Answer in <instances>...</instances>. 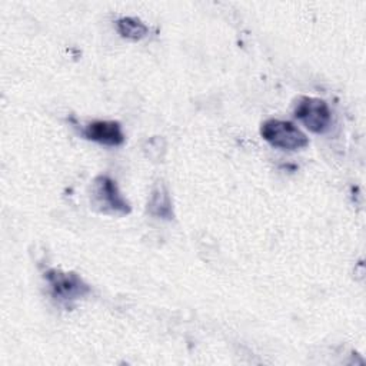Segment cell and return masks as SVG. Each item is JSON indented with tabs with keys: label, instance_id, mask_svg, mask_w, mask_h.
Here are the masks:
<instances>
[{
	"label": "cell",
	"instance_id": "1",
	"mask_svg": "<svg viewBox=\"0 0 366 366\" xmlns=\"http://www.w3.org/2000/svg\"><path fill=\"white\" fill-rule=\"evenodd\" d=\"M262 137L273 147L283 150H297L307 146L306 134L290 122L269 119L260 127Z\"/></svg>",
	"mask_w": 366,
	"mask_h": 366
},
{
	"label": "cell",
	"instance_id": "2",
	"mask_svg": "<svg viewBox=\"0 0 366 366\" xmlns=\"http://www.w3.org/2000/svg\"><path fill=\"white\" fill-rule=\"evenodd\" d=\"M92 203L103 213L126 214L130 206L120 194L117 184L109 176H97L92 184Z\"/></svg>",
	"mask_w": 366,
	"mask_h": 366
},
{
	"label": "cell",
	"instance_id": "3",
	"mask_svg": "<svg viewBox=\"0 0 366 366\" xmlns=\"http://www.w3.org/2000/svg\"><path fill=\"white\" fill-rule=\"evenodd\" d=\"M295 116L313 133H325L332 122V113L327 103L322 99L309 96H300L296 100Z\"/></svg>",
	"mask_w": 366,
	"mask_h": 366
},
{
	"label": "cell",
	"instance_id": "4",
	"mask_svg": "<svg viewBox=\"0 0 366 366\" xmlns=\"http://www.w3.org/2000/svg\"><path fill=\"white\" fill-rule=\"evenodd\" d=\"M44 277L49 282L51 296L61 303H70L90 292L89 285L84 283L80 276L71 272L66 273L57 269H50L44 273Z\"/></svg>",
	"mask_w": 366,
	"mask_h": 366
},
{
	"label": "cell",
	"instance_id": "5",
	"mask_svg": "<svg viewBox=\"0 0 366 366\" xmlns=\"http://www.w3.org/2000/svg\"><path fill=\"white\" fill-rule=\"evenodd\" d=\"M83 134L86 139L106 146H119L124 142L122 126L117 122L110 120H96L89 123L84 127Z\"/></svg>",
	"mask_w": 366,
	"mask_h": 366
},
{
	"label": "cell",
	"instance_id": "6",
	"mask_svg": "<svg viewBox=\"0 0 366 366\" xmlns=\"http://www.w3.org/2000/svg\"><path fill=\"white\" fill-rule=\"evenodd\" d=\"M147 210L157 216V217H163V219H172L173 217V212H172V202L169 197L167 190L163 186H157L153 193L152 197L149 200V206Z\"/></svg>",
	"mask_w": 366,
	"mask_h": 366
},
{
	"label": "cell",
	"instance_id": "7",
	"mask_svg": "<svg viewBox=\"0 0 366 366\" xmlns=\"http://www.w3.org/2000/svg\"><path fill=\"white\" fill-rule=\"evenodd\" d=\"M116 29L120 36L130 40H140L147 34V26L134 17H122L116 21Z\"/></svg>",
	"mask_w": 366,
	"mask_h": 366
}]
</instances>
